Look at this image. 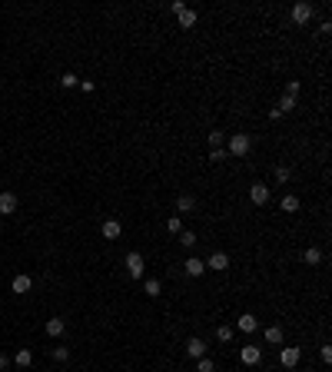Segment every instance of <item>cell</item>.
Here are the masks:
<instances>
[{
	"instance_id": "6da1fadb",
	"label": "cell",
	"mask_w": 332,
	"mask_h": 372,
	"mask_svg": "<svg viewBox=\"0 0 332 372\" xmlns=\"http://www.w3.org/2000/svg\"><path fill=\"white\" fill-rule=\"evenodd\" d=\"M249 146H253V140H249L246 133H233L230 140H226V153H230V156H246Z\"/></svg>"
},
{
	"instance_id": "7a4b0ae2",
	"label": "cell",
	"mask_w": 332,
	"mask_h": 372,
	"mask_svg": "<svg viewBox=\"0 0 332 372\" xmlns=\"http://www.w3.org/2000/svg\"><path fill=\"white\" fill-rule=\"evenodd\" d=\"M299 356H302L299 346H283V349H279V362H283L286 369H293V365L299 362Z\"/></svg>"
},
{
	"instance_id": "3957f363",
	"label": "cell",
	"mask_w": 332,
	"mask_h": 372,
	"mask_svg": "<svg viewBox=\"0 0 332 372\" xmlns=\"http://www.w3.org/2000/svg\"><path fill=\"white\" fill-rule=\"evenodd\" d=\"M206 270H213V273H226V270H230V256H226V253H213L209 259H206Z\"/></svg>"
},
{
	"instance_id": "277c9868",
	"label": "cell",
	"mask_w": 332,
	"mask_h": 372,
	"mask_svg": "<svg viewBox=\"0 0 332 372\" xmlns=\"http://www.w3.org/2000/svg\"><path fill=\"white\" fill-rule=\"evenodd\" d=\"M249 199H253L256 206H266V203H269V186H262V183H253V186H249Z\"/></svg>"
},
{
	"instance_id": "5b68a950",
	"label": "cell",
	"mask_w": 332,
	"mask_h": 372,
	"mask_svg": "<svg viewBox=\"0 0 332 372\" xmlns=\"http://www.w3.org/2000/svg\"><path fill=\"white\" fill-rule=\"evenodd\" d=\"M17 206H20V199H17L14 193H0V216L17 213Z\"/></svg>"
},
{
	"instance_id": "8992f818",
	"label": "cell",
	"mask_w": 332,
	"mask_h": 372,
	"mask_svg": "<svg viewBox=\"0 0 332 372\" xmlns=\"http://www.w3.org/2000/svg\"><path fill=\"white\" fill-rule=\"evenodd\" d=\"M183 270H186V276L196 279V276H203V273H206V262L199 259V256H190V259L183 262Z\"/></svg>"
},
{
	"instance_id": "52a82bcc",
	"label": "cell",
	"mask_w": 332,
	"mask_h": 372,
	"mask_svg": "<svg viewBox=\"0 0 332 372\" xmlns=\"http://www.w3.org/2000/svg\"><path fill=\"white\" fill-rule=\"evenodd\" d=\"M127 270H130V276H133V279L143 276V256L140 253H127Z\"/></svg>"
},
{
	"instance_id": "ba28073f",
	"label": "cell",
	"mask_w": 332,
	"mask_h": 372,
	"mask_svg": "<svg viewBox=\"0 0 332 372\" xmlns=\"http://www.w3.org/2000/svg\"><path fill=\"white\" fill-rule=\"evenodd\" d=\"M239 359H243L246 365H256L262 359V349L259 346H243V352H239Z\"/></svg>"
},
{
	"instance_id": "9c48e42d",
	"label": "cell",
	"mask_w": 332,
	"mask_h": 372,
	"mask_svg": "<svg viewBox=\"0 0 332 372\" xmlns=\"http://www.w3.org/2000/svg\"><path fill=\"white\" fill-rule=\"evenodd\" d=\"M64 329H67V323H64L60 316L47 319V336H50V339H60V336H64Z\"/></svg>"
},
{
	"instance_id": "30bf717a",
	"label": "cell",
	"mask_w": 332,
	"mask_h": 372,
	"mask_svg": "<svg viewBox=\"0 0 332 372\" xmlns=\"http://www.w3.org/2000/svg\"><path fill=\"white\" fill-rule=\"evenodd\" d=\"M293 20H296V24H309V20H312V7H309V4H296V7H293Z\"/></svg>"
},
{
	"instance_id": "8fae6325",
	"label": "cell",
	"mask_w": 332,
	"mask_h": 372,
	"mask_svg": "<svg viewBox=\"0 0 332 372\" xmlns=\"http://www.w3.org/2000/svg\"><path fill=\"white\" fill-rule=\"evenodd\" d=\"M100 233H103V239H120V233H123V226H120L117 220H106L100 226Z\"/></svg>"
},
{
	"instance_id": "7c38bea8",
	"label": "cell",
	"mask_w": 332,
	"mask_h": 372,
	"mask_svg": "<svg viewBox=\"0 0 332 372\" xmlns=\"http://www.w3.org/2000/svg\"><path fill=\"white\" fill-rule=\"evenodd\" d=\"M186 352H190L193 359H203V356H206V342L199 339V336H193V339L186 342Z\"/></svg>"
},
{
	"instance_id": "4fadbf2b",
	"label": "cell",
	"mask_w": 332,
	"mask_h": 372,
	"mask_svg": "<svg viewBox=\"0 0 332 372\" xmlns=\"http://www.w3.org/2000/svg\"><path fill=\"white\" fill-rule=\"evenodd\" d=\"M236 326H239V329H243V333H256V329H259V319H256L253 312H243Z\"/></svg>"
},
{
	"instance_id": "5bb4252c",
	"label": "cell",
	"mask_w": 332,
	"mask_h": 372,
	"mask_svg": "<svg viewBox=\"0 0 332 372\" xmlns=\"http://www.w3.org/2000/svg\"><path fill=\"white\" fill-rule=\"evenodd\" d=\"M30 286H33V279L27 276V273H20V276H14L10 289H14V293H30Z\"/></svg>"
},
{
	"instance_id": "9a60e30c",
	"label": "cell",
	"mask_w": 332,
	"mask_h": 372,
	"mask_svg": "<svg viewBox=\"0 0 332 372\" xmlns=\"http://www.w3.org/2000/svg\"><path fill=\"white\" fill-rule=\"evenodd\" d=\"M279 209H283V213H299V196L286 193V196L279 199Z\"/></svg>"
},
{
	"instance_id": "2e32d148",
	"label": "cell",
	"mask_w": 332,
	"mask_h": 372,
	"mask_svg": "<svg viewBox=\"0 0 332 372\" xmlns=\"http://www.w3.org/2000/svg\"><path fill=\"white\" fill-rule=\"evenodd\" d=\"M176 17H180V27H186V30H190V27H196V10L186 7V10H180Z\"/></svg>"
},
{
	"instance_id": "e0dca14e",
	"label": "cell",
	"mask_w": 332,
	"mask_h": 372,
	"mask_svg": "<svg viewBox=\"0 0 332 372\" xmlns=\"http://www.w3.org/2000/svg\"><path fill=\"white\" fill-rule=\"evenodd\" d=\"M266 342H269V346H283V329H279V326H269V329H266Z\"/></svg>"
},
{
	"instance_id": "ac0fdd59",
	"label": "cell",
	"mask_w": 332,
	"mask_h": 372,
	"mask_svg": "<svg viewBox=\"0 0 332 372\" xmlns=\"http://www.w3.org/2000/svg\"><path fill=\"white\" fill-rule=\"evenodd\" d=\"M14 362H17V365H20V369H27V365H30V362H33V352H30V349H17V356H14Z\"/></svg>"
},
{
	"instance_id": "d6986e66",
	"label": "cell",
	"mask_w": 332,
	"mask_h": 372,
	"mask_svg": "<svg viewBox=\"0 0 332 372\" xmlns=\"http://www.w3.org/2000/svg\"><path fill=\"white\" fill-rule=\"evenodd\" d=\"M302 259H306L309 266H316V262H322V249H316V246H309L306 253H302Z\"/></svg>"
},
{
	"instance_id": "ffe728a7",
	"label": "cell",
	"mask_w": 332,
	"mask_h": 372,
	"mask_svg": "<svg viewBox=\"0 0 332 372\" xmlns=\"http://www.w3.org/2000/svg\"><path fill=\"white\" fill-rule=\"evenodd\" d=\"M193 206H196V199H193V196H186V193H183V196L176 199V209H180V213H190Z\"/></svg>"
},
{
	"instance_id": "44dd1931",
	"label": "cell",
	"mask_w": 332,
	"mask_h": 372,
	"mask_svg": "<svg viewBox=\"0 0 332 372\" xmlns=\"http://www.w3.org/2000/svg\"><path fill=\"white\" fill-rule=\"evenodd\" d=\"M143 293L156 299V296H159V279H146V283H143Z\"/></svg>"
},
{
	"instance_id": "7402d4cb",
	"label": "cell",
	"mask_w": 332,
	"mask_h": 372,
	"mask_svg": "<svg viewBox=\"0 0 332 372\" xmlns=\"http://www.w3.org/2000/svg\"><path fill=\"white\" fill-rule=\"evenodd\" d=\"M293 107H296V96H289V93H286L283 100H279V107H276V110H279V113H289Z\"/></svg>"
},
{
	"instance_id": "603a6c76",
	"label": "cell",
	"mask_w": 332,
	"mask_h": 372,
	"mask_svg": "<svg viewBox=\"0 0 332 372\" xmlns=\"http://www.w3.org/2000/svg\"><path fill=\"white\" fill-rule=\"evenodd\" d=\"M223 143H226V136H223V130H213V133H209V146H213V150H219Z\"/></svg>"
},
{
	"instance_id": "cb8c5ba5",
	"label": "cell",
	"mask_w": 332,
	"mask_h": 372,
	"mask_svg": "<svg viewBox=\"0 0 332 372\" xmlns=\"http://www.w3.org/2000/svg\"><path fill=\"white\" fill-rule=\"evenodd\" d=\"M213 369H216L213 359H206V356H203V359H196V372H213Z\"/></svg>"
},
{
	"instance_id": "d4e9b609",
	"label": "cell",
	"mask_w": 332,
	"mask_h": 372,
	"mask_svg": "<svg viewBox=\"0 0 332 372\" xmlns=\"http://www.w3.org/2000/svg\"><path fill=\"white\" fill-rule=\"evenodd\" d=\"M216 339H219V342H230L233 339V329H230V326H219V329H216Z\"/></svg>"
},
{
	"instance_id": "484cf974",
	"label": "cell",
	"mask_w": 332,
	"mask_h": 372,
	"mask_svg": "<svg viewBox=\"0 0 332 372\" xmlns=\"http://www.w3.org/2000/svg\"><path fill=\"white\" fill-rule=\"evenodd\" d=\"M180 243L186 246V249H193V246H196V236H193V233H186V230H183V233H180Z\"/></svg>"
},
{
	"instance_id": "4316f807",
	"label": "cell",
	"mask_w": 332,
	"mask_h": 372,
	"mask_svg": "<svg viewBox=\"0 0 332 372\" xmlns=\"http://www.w3.org/2000/svg\"><path fill=\"white\" fill-rule=\"evenodd\" d=\"M77 83H80V80L73 77V73H64V77H60V87H67V90H70V87H77Z\"/></svg>"
},
{
	"instance_id": "83f0119b",
	"label": "cell",
	"mask_w": 332,
	"mask_h": 372,
	"mask_svg": "<svg viewBox=\"0 0 332 372\" xmlns=\"http://www.w3.org/2000/svg\"><path fill=\"white\" fill-rule=\"evenodd\" d=\"M53 359L67 362V359H70V349H67V346H57V349H53Z\"/></svg>"
},
{
	"instance_id": "f1b7e54d",
	"label": "cell",
	"mask_w": 332,
	"mask_h": 372,
	"mask_svg": "<svg viewBox=\"0 0 332 372\" xmlns=\"http://www.w3.org/2000/svg\"><path fill=\"white\" fill-rule=\"evenodd\" d=\"M226 156H230V153L223 150V146H219V150H209V160H213V163H223Z\"/></svg>"
},
{
	"instance_id": "f546056e",
	"label": "cell",
	"mask_w": 332,
	"mask_h": 372,
	"mask_svg": "<svg viewBox=\"0 0 332 372\" xmlns=\"http://www.w3.org/2000/svg\"><path fill=\"white\" fill-rule=\"evenodd\" d=\"M166 230H170V233H183V226H180V216H170V223H166Z\"/></svg>"
},
{
	"instance_id": "4dcf8cb0",
	"label": "cell",
	"mask_w": 332,
	"mask_h": 372,
	"mask_svg": "<svg viewBox=\"0 0 332 372\" xmlns=\"http://www.w3.org/2000/svg\"><path fill=\"white\" fill-rule=\"evenodd\" d=\"M289 176H293V173H289V167H276V180H279V183H286Z\"/></svg>"
},
{
	"instance_id": "1f68e13d",
	"label": "cell",
	"mask_w": 332,
	"mask_h": 372,
	"mask_svg": "<svg viewBox=\"0 0 332 372\" xmlns=\"http://www.w3.org/2000/svg\"><path fill=\"white\" fill-rule=\"evenodd\" d=\"M319 356H322V362H332V346H322V349H319Z\"/></svg>"
},
{
	"instance_id": "d6a6232c",
	"label": "cell",
	"mask_w": 332,
	"mask_h": 372,
	"mask_svg": "<svg viewBox=\"0 0 332 372\" xmlns=\"http://www.w3.org/2000/svg\"><path fill=\"white\" fill-rule=\"evenodd\" d=\"M286 90H289V96H296V93H299V80H289V83H286Z\"/></svg>"
},
{
	"instance_id": "836d02e7",
	"label": "cell",
	"mask_w": 332,
	"mask_h": 372,
	"mask_svg": "<svg viewBox=\"0 0 332 372\" xmlns=\"http://www.w3.org/2000/svg\"><path fill=\"white\" fill-rule=\"evenodd\" d=\"M7 365H10V359H7V356H0V372L7 369Z\"/></svg>"
}]
</instances>
